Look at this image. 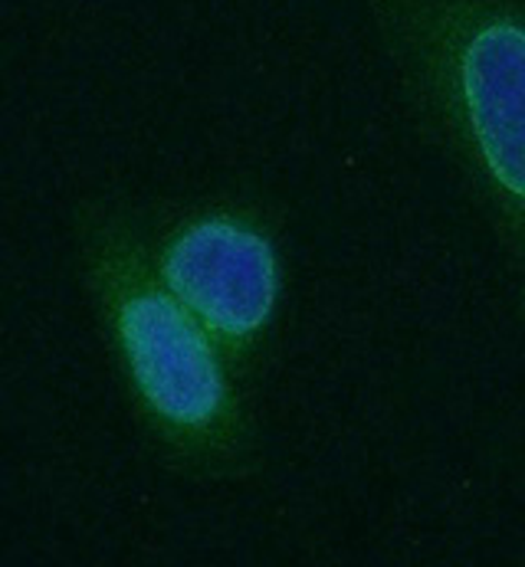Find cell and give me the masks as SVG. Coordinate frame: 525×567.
Listing matches in <instances>:
<instances>
[{"mask_svg": "<svg viewBox=\"0 0 525 567\" xmlns=\"http://www.w3.org/2000/svg\"><path fill=\"white\" fill-rule=\"evenodd\" d=\"M401 102L500 252L525 338V0H364Z\"/></svg>", "mask_w": 525, "mask_h": 567, "instance_id": "cell-1", "label": "cell"}, {"mask_svg": "<svg viewBox=\"0 0 525 567\" xmlns=\"http://www.w3.org/2000/svg\"><path fill=\"white\" fill-rule=\"evenodd\" d=\"M83 256L132 410L177 473L237 483L260 440L244 378L155 272L145 224L119 207L83 220Z\"/></svg>", "mask_w": 525, "mask_h": 567, "instance_id": "cell-2", "label": "cell"}, {"mask_svg": "<svg viewBox=\"0 0 525 567\" xmlns=\"http://www.w3.org/2000/svg\"><path fill=\"white\" fill-rule=\"evenodd\" d=\"M155 272L207 328L230 364L250 374L276 341L289 292L279 220L244 197L187 204L145 227Z\"/></svg>", "mask_w": 525, "mask_h": 567, "instance_id": "cell-3", "label": "cell"}]
</instances>
